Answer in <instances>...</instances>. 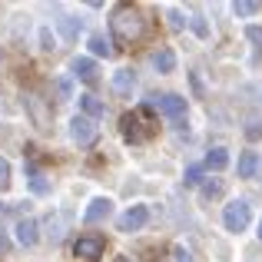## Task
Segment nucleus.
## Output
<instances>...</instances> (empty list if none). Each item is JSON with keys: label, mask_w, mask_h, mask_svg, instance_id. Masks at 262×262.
<instances>
[{"label": "nucleus", "mask_w": 262, "mask_h": 262, "mask_svg": "<svg viewBox=\"0 0 262 262\" xmlns=\"http://www.w3.org/2000/svg\"><path fill=\"white\" fill-rule=\"evenodd\" d=\"M173 256H176V262H192L189 249H183V246H173Z\"/></svg>", "instance_id": "26"}, {"label": "nucleus", "mask_w": 262, "mask_h": 262, "mask_svg": "<svg viewBox=\"0 0 262 262\" xmlns=\"http://www.w3.org/2000/svg\"><path fill=\"white\" fill-rule=\"evenodd\" d=\"M133 86H136V77H133V70H116L113 73V90L116 93H133Z\"/></svg>", "instance_id": "13"}, {"label": "nucleus", "mask_w": 262, "mask_h": 262, "mask_svg": "<svg viewBox=\"0 0 262 262\" xmlns=\"http://www.w3.org/2000/svg\"><path fill=\"white\" fill-rule=\"evenodd\" d=\"M259 239H262V223H259Z\"/></svg>", "instance_id": "29"}, {"label": "nucleus", "mask_w": 262, "mask_h": 262, "mask_svg": "<svg viewBox=\"0 0 262 262\" xmlns=\"http://www.w3.org/2000/svg\"><path fill=\"white\" fill-rule=\"evenodd\" d=\"M70 136L77 146H93L96 136H100V129H96V120H90V116H73L70 120Z\"/></svg>", "instance_id": "3"}, {"label": "nucleus", "mask_w": 262, "mask_h": 262, "mask_svg": "<svg viewBox=\"0 0 262 262\" xmlns=\"http://www.w3.org/2000/svg\"><path fill=\"white\" fill-rule=\"evenodd\" d=\"M37 239H40V226H37V219H20L17 223V243L20 246H37Z\"/></svg>", "instance_id": "9"}, {"label": "nucleus", "mask_w": 262, "mask_h": 262, "mask_svg": "<svg viewBox=\"0 0 262 262\" xmlns=\"http://www.w3.org/2000/svg\"><path fill=\"white\" fill-rule=\"evenodd\" d=\"M246 136H249V140H259V136H262V123H249Z\"/></svg>", "instance_id": "28"}, {"label": "nucleus", "mask_w": 262, "mask_h": 262, "mask_svg": "<svg viewBox=\"0 0 262 262\" xmlns=\"http://www.w3.org/2000/svg\"><path fill=\"white\" fill-rule=\"evenodd\" d=\"M30 186H33V192H47V189H50V186L43 183V176H40V173H33V179H30Z\"/></svg>", "instance_id": "24"}, {"label": "nucleus", "mask_w": 262, "mask_h": 262, "mask_svg": "<svg viewBox=\"0 0 262 262\" xmlns=\"http://www.w3.org/2000/svg\"><path fill=\"white\" fill-rule=\"evenodd\" d=\"M219 192H223V179H209V183H203V196L206 199L219 196Z\"/></svg>", "instance_id": "20"}, {"label": "nucleus", "mask_w": 262, "mask_h": 262, "mask_svg": "<svg viewBox=\"0 0 262 262\" xmlns=\"http://www.w3.org/2000/svg\"><path fill=\"white\" fill-rule=\"evenodd\" d=\"M57 27H60V33H63V40H73L80 33V20L77 17H60Z\"/></svg>", "instance_id": "17"}, {"label": "nucleus", "mask_w": 262, "mask_h": 262, "mask_svg": "<svg viewBox=\"0 0 262 262\" xmlns=\"http://www.w3.org/2000/svg\"><path fill=\"white\" fill-rule=\"evenodd\" d=\"M57 90H60V96H63V100H70V96H73V83H70V80H60Z\"/></svg>", "instance_id": "25"}, {"label": "nucleus", "mask_w": 262, "mask_h": 262, "mask_svg": "<svg viewBox=\"0 0 262 262\" xmlns=\"http://www.w3.org/2000/svg\"><path fill=\"white\" fill-rule=\"evenodd\" d=\"M203 166H206V169H216V173H219V169L229 166V153H226L223 146L209 149V153H206V163H203Z\"/></svg>", "instance_id": "14"}, {"label": "nucleus", "mask_w": 262, "mask_h": 262, "mask_svg": "<svg viewBox=\"0 0 262 262\" xmlns=\"http://www.w3.org/2000/svg\"><path fill=\"white\" fill-rule=\"evenodd\" d=\"M153 67H156L160 73H173V70H176V53L169 50V47L156 50V53H153Z\"/></svg>", "instance_id": "12"}, {"label": "nucleus", "mask_w": 262, "mask_h": 262, "mask_svg": "<svg viewBox=\"0 0 262 262\" xmlns=\"http://www.w3.org/2000/svg\"><path fill=\"white\" fill-rule=\"evenodd\" d=\"M120 129H123V140H126V143H143V140H149V136H153V126H149V123H143L140 113H126L120 120Z\"/></svg>", "instance_id": "4"}, {"label": "nucleus", "mask_w": 262, "mask_h": 262, "mask_svg": "<svg viewBox=\"0 0 262 262\" xmlns=\"http://www.w3.org/2000/svg\"><path fill=\"white\" fill-rule=\"evenodd\" d=\"M199 176H203V169H199V166H192L189 173H186V186H196V183H199Z\"/></svg>", "instance_id": "27"}, {"label": "nucleus", "mask_w": 262, "mask_h": 262, "mask_svg": "<svg viewBox=\"0 0 262 262\" xmlns=\"http://www.w3.org/2000/svg\"><path fill=\"white\" fill-rule=\"evenodd\" d=\"M246 37H249L256 47H262V27H246Z\"/></svg>", "instance_id": "23"}, {"label": "nucleus", "mask_w": 262, "mask_h": 262, "mask_svg": "<svg viewBox=\"0 0 262 262\" xmlns=\"http://www.w3.org/2000/svg\"><path fill=\"white\" fill-rule=\"evenodd\" d=\"M256 173H259V153H243L239 156V176L252 179Z\"/></svg>", "instance_id": "15"}, {"label": "nucleus", "mask_w": 262, "mask_h": 262, "mask_svg": "<svg viewBox=\"0 0 262 262\" xmlns=\"http://www.w3.org/2000/svg\"><path fill=\"white\" fill-rule=\"evenodd\" d=\"M169 27H173V30H183V27H186V20H183L179 10H169Z\"/></svg>", "instance_id": "22"}, {"label": "nucleus", "mask_w": 262, "mask_h": 262, "mask_svg": "<svg viewBox=\"0 0 262 262\" xmlns=\"http://www.w3.org/2000/svg\"><path fill=\"white\" fill-rule=\"evenodd\" d=\"M70 70H73V77L83 80V83H93V80H96V63L90 57H73Z\"/></svg>", "instance_id": "10"}, {"label": "nucleus", "mask_w": 262, "mask_h": 262, "mask_svg": "<svg viewBox=\"0 0 262 262\" xmlns=\"http://www.w3.org/2000/svg\"><path fill=\"white\" fill-rule=\"evenodd\" d=\"M80 110H83V116H90V120H100V116L106 113V103L96 100L93 93H83L80 96Z\"/></svg>", "instance_id": "11"}, {"label": "nucleus", "mask_w": 262, "mask_h": 262, "mask_svg": "<svg viewBox=\"0 0 262 262\" xmlns=\"http://www.w3.org/2000/svg\"><path fill=\"white\" fill-rule=\"evenodd\" d=\"M90 50H93L96 57H113V43H110L103 33H93V37H90Z\"/></svg>", "instance_id": "16"}, {"label": "nucleus", "mask_w": 262, "mask_h": 262, "mask_svg": "<svg viewBox=\"0 0 262 262\" xmlns=\"http://www.w3.org/2000/svg\"><path fill=\"white\" fill-rule=\"evenodd\" d=\"M146 223H149V209L140 203V206H129V209L116 219V229H120V232H140Z\"/></svg>", "instance_id": "5"}, {"label": "nucleus", "mask_w": 262, "mask_h": 262, "mask_svg": "<svg viewBox=\"0 0 262 262\" xmlns=\"http://www.w3.org/2000/svg\"><path fill=\"white\" fill-rule=\"evenodd\" d=\"M110 212H113V199H106V196H96L93 203L86 206V212H83V223H103V219L110 216Z\"/></svg>", "instance_id": "8"}, {"label": "nucleus", "mask_w": 262, "mask_h": 262, "mask_svg": "<svg viewBox=\"0 0 262 262\" xmlns=\"http://www.w3.org/2000/svg\"><path fill=\"white\" fill-rule=\"evenodd\" d=\"M232 13H236V17H252V13H259V4L256 0H236V4H232Z\"/></svg>", "instance_id": "18"}, {"label": "nucleus", "mask_w": 262, "mask_h": 262, "mask_svg": "<svg viewBox=\"0 0 262 262\" xmlns=\"http://www.w3.org/2000/svg\"><path fill=\"white\" fill-rule=\"evenodd\" d=\"M7 186H10V163L0 156V192H4Z\"/></svg>", "instance_id": "21"}, {"label": "nucleus", "mask_w": 262, "mask_h": 262, "mask_svg": "<svg viewBox=\"0 0 262 262\" xmlns=\"http://www.w3.org/2000/svg\"><path fill=\"white\" fill-rule=\"evenodd\" d=\"M149 106H156L163 116H169V120H183L186 116V100L183 96H176V93H163V96H153V103Z\"/></svg>", "instance_id": "6"}, {"label": "nucleus", "mask_w": 262, "mask_h": 262, "mask_svg": "<svg viewBox=\"0 0 262 262\" xmlns=\"http://www.w3.org/2000/svg\"><path fill=\"white\" fill-rule=\"evenodd\" d=\"M189 27H192V33H196V37H209V27H206L203 13H192V17H189Z\"/></svg>", "instance_id": "19"}, {"label": "nucleus", "mask_w": 262, "mask_h": 262, "mask_svg": "<svg viewBox=\"0 0 262 262\" xmlns=\"http://www.w3.org/2000/svg\"><path fill=\"white\" fill-rule=\"evenodd\" d=\"M110 30H113V37L120 40V43H140V40L149 37V17L140 7L123 4V7H116L113 17H110Z\"/></svg>", "instance_id": "1"}, {"label": "nucleus", "mask_w": 262, "mask_h": 262, "mask_svg": "<svg viewBox=\"0 0 262 262\" xmlns=\"http://www.w3.org/2000/svg\"><path fill=\"white\" fill-rule=\"evenodd\" d=\"M103 249H106V243H103L100 236H80L77 243H73V256L86 259V262H96L103 256Z\"/></svg>", "instance_id": "7"}, {"label": "nucleus", "mask_w": 262, "mask_h": 262, "mask_svg": "<svg viewBox=\"0 0 262 262\" xmlns=\"http://www.w3.org/2000/svg\"><path fill=\"white\" fill-rule=\"evenodd\" d=\"M249 219H252V209H249L246 199H232V203L223 209V223H226L229 232H243L246 226H249Z\"/></svg>", "instance_id": "2"}]
</instances>
